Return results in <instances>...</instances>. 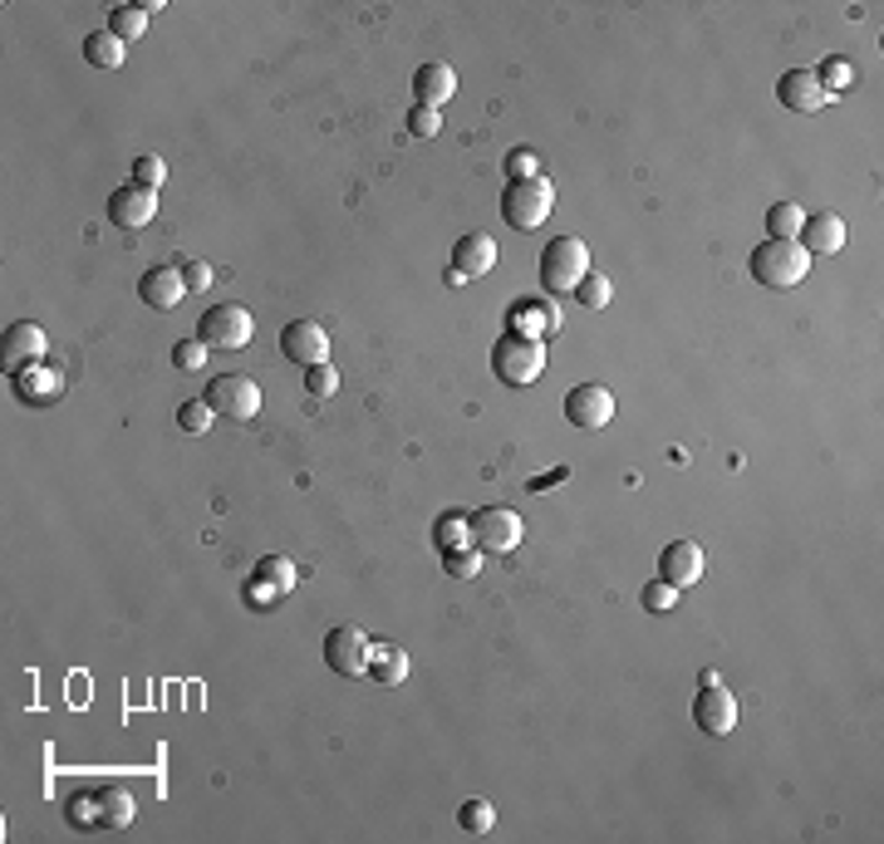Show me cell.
<instances>
[{
  "label": "cell",
  "instance_id": "7",
  "mask_svg": "<svg viewBox=\"0 0 884 844\" xmlns=\"http://www.w3.org/2000/svg\"><path fill=\"white\" fill-rule=\"evenodd\" d=\"M206 403H212L216 418L226 423H251L260 413V388L246 374H222L206 383Z\"/></svg>",
  "mask_w": 884,
  "mask_h": 844
},
{
  "label": "cell",
  "instance_id": "18",
  "mask_svg": "<svg viewBox=\"0 0 884 844\" xmlns=\"http://www.w3.org/2000/svg\"><path fill=\"white\" fill-rule=\"evenodd\" d=\"M491 266H497V241H491L487 232L457 236V246H452V270H462V276L472 280V276H487Z\"/></svg>",
  "mask_w": 884,
  "mask_h": 844
},
{
  "label": "cell",
  "instance_id": "11",
  "mask_svg": "<svg viewBox=\"0 0 884 844\" xmlns=\"http://www.w3.org/2000/svg\"><path fill=\"white\" fill-rule=\"evenodd\" d=\"M280 354L295 359V364H305V368L330 364V334H324L320 320H290L280 329Z\"/></svg>",
  "mask_w": 884,
  "mask_h": 844
},
{
  "label": "cell",
  "instance_id": "35",
  "mask_svg": "<svg viewBox=\"0 0 884 844\" xmlns=\"http://www.w3.org/2000/svg\"><path fill=\"white\" fill-rule=\"evenodd\" d=\"M438 128H443V108H428V104L408 108V133L413 138H438Z\"/></svg>",
  "mask_w": 884,
  "mask_h": 844
},
{
  "label": "cell",
  "instance_id": "12",
  "mask_svg": "<svg viewBox=\"0 0 884 844\" xmlns=\"http://www.w3.org/2000/svg\"><path fill=\"white\" fill-rule=\"evenodd\" d=\"M152 212H158V192L143 188V182H124V188H114V196H108V222H114L118 232L148 226Z\"/></svg>",
  "mask_w": 884,
  "mask_h": 844
},
{
  "label": "cell",
  "instance_id": "2",
  "mask_svg": "<svg viewBox=\"0 0 884 844\" xmlns=\"http://www.w3.org/2000/svg\"><path fill=\"white\" fill-rule=\"evenodd\" d=\"M589 276V250L581 236H555L541 250V290L545 295H575V285Z\"/></svg>",
  "mask_w": 884,
  "mask_h": 844
},
{
  "label": "cell",
  "instance_id": "14",
  "mask_svg": "<svg viewBox=\"0 0 884 844\" xmlns=\"http://www.w3.org/2000/svg\"><path fill=\"white\" fill-rule=\"evenodd\" d=\"M659 579L673 589H688L703 579V551H697V541H669L659 555Z\"/></svg>",
  "mask_w": 884,
  "mask_h": 844
},
{
  "label": "cell",
  "instance_id": "19",
  "mask_svg": "<svg viewBox=\"0 0 884 844\" xmlns=\"http://www.w3.org/2000/svg\"><path fill=\"white\" fill-rule=\"evenodd\" d=\"M413 94H418V104H428V108H443L447 98L457 94V74H452V64H423L418 74H413Z\"/></svg>",
  "mask_w": 884,
  "mask_h": 844
},
{
  "label": "cell",
  "instance_id": "1",
  "mask_svg": "<svg viewBox=\"0 0 884 844\" xmlns=\"http://www.w3.org/2000/svg\"><path fill=\"white\" fill-rule=\"evenodd\" d=\"M491 374H497V383H507V388H531V383L545 374V344L531 334L507 329V334L491 344Z\"/></svg>",
  "mask_w": 884,
  "mask_h": 844
},
{
  "label": "cell",
  "instance_id": "26",
  "mask_svg": "<svg viewBox=\"0 0 884 844\" xmlns=\"http://www.w3.org/2000/svg\"><path fill=\"white\" fill-rule=\"evenodd\" d=\"M801 226H806V212L796 202H777L767 212V232H771V241H796L801 236Z\"/></svg>",
  "mask_w": 884,
  "mask_h": 844
},
{
  "label": "cell",
  "instance_id": "20",
  "mask_svg": "<svg viewBox=\"0 0 884 844\" xmlns=\"http://www.w3.org/2000/svg\"><path fill=\"white\" fill-rule=\"evenodd\" d=\"M511 329H516V334H531V339L561 334V310H555V305H541V300H516L511 305Z\"/></svg>",
  "mask_w": 884,
  "mask_h": 844
},
{
  "label": "cell",
  "instance_id": "24",
  "mask_svg": "<svg viewBox=\"0 0 884 844\" xmlns=\"http://www.w3.org/2000/svg\"><path fill=\"white\" fill-rule=\"evenodd\" d=\"M84 60H89L94 70H124V40H118L114 30H94V35L84 40Z\"/></svg>",
  "mask_w": 884,
  "mask_h": 844
},
{
  "label": "cell",
  "instance_id": "13",
  "mask_svg": "<svg viewBox=\"0 0 884 844\" xmlns=\"http://www.w3.org/2000/svg\"><path fill=\"white\" fill-rule=\"evenodd\" d=\"M777 98L791 114H821V108L831 104V94L816 84V70H786L777 79Z\"/></svg>",
  "mask_w": 884,
  "mask_h": 844
},
{
  "label": "cell",
  "instance_id": "9",
  "mask_svg": "<svg viewBox=\"0 0 884 844\" xmlns=\"http://www.w3.org/2000/svg\"><path fill=\"white\" fill-rule=\"evenodd\" d=\"M565 423H575L581 432H595V427L615 423V393L605 383H581V388L565 393Z\"/></svg>",
  "mask_w": 884,
  "mask_h": 844
},
{
  "label": "cell",
  "instance_id": "39",
  "mask_svg": "<svg viewBox=\"0 0 884 844\" xmlns=\"http://www.w3.org/2000/svg\"><path fill=\"white\" fill-rule=\"evenodd\" d=\"M673 605H679V589L663 585V579H653V585L643 589V609H649V613H669Z\"/></svg>",
  "mask_w": 884,
  "mask_h": 844
},
{
  "label": "cell",
  "instance_id": "25",
  "mask_svg": "<svg viewBox=\"0 0 884 844\" xmlns=\"http://www.w3.org/2000/svg\"><path fill=\"white\" fill-rule=\"evenodd\" d=\"M369 677L384 687H398L403 677H408V658H403L398 649H379L374 643V658H369Z\"/></svg>",
  "mask_w": 884,
  "mask_h": 844
},
{
  "label": "cell",
  "instance_id": "16",
  "mask_svg": "<svg viewBox=\"0 0 884 844\" xmlns=\"http://www.w3.org/2000/svg\"><path fill=\"white\" fill-rule=\"evenodd\" d=\"M45 329H40L35 320H20V324H10L6 329V374H20V368H30V364H40L45 359Z\"/></svg>",
  "mask_w": 884,
  "mask_h": 844
},
{
  "label": "cell",
  "instance_id": "41",
  "mask_svg": "<svg viewBox=\"0 0 884 844\" xmlns=\"http://www.w3.org/2000/svg\"><path fill=\"white\" fill-rule=\"evenodd\" d=\"M182 285H188V290H206V285H212V270H206L202 266V260H182Z\"/></svg>",
  "mask_w": 884,
  "mask_h": 844
},
{
  "label": "cell",
  "instance_id": "6",
  "mask_svg": "<svg viewBox=\"0 0 884 844\" xmlns=\"http://www.w3.org/2000/svg\"><path fill=\"white\" fill-rule=\"evenodd\" d=\"M467 525H472V545L482 555H511L521 541H526V525H521V516H516V511H507V506L477 511Z\"/></svg>",
  "mask_w": 884,
  "mask_h": 844
},
{
  "label": "cell",
  "instance_id": "27",
  "mask_svg": "<svg viewBox=\"0 0 884 844\" xmlns=\"http://www.w3.org/2000/svg\"><path fill=\"white\" fill-rule=\"evenodd\" d=\"M433 545L438 551H462V545H472V525H467V516H438V525H433Z\"/></svg>",
  "mask_w": 884,
  "mask_h": 844
},
{
  "label": "cell",
  "instance_id": "37",
  "mask_svg": "<svg viewBox=\"0 0 884 844\" xmlns=\"http://www.w3.org/2000/svg\"><path fill=\"white\" fill-rule=\"evenodd\" d=\"M507 178H511V182L541 178V168H536V152H531V148H511V152H507Z\"/></svg>",
  "mask_w": 884,
  "mask_h": 844
},
{
  "label": "cell",
  "instance_id": "42",
  "mask_svg": "<svg viewBox=\"0 0 884 844\" xmlns=\"http://www.w3.org/2000/svg\"><path fill=\"white\" fill-rule=\"evenodd\" d=\"M565 477H571V467H555V471H545V477L531 481V491H545V487H555V481H565Z\"/></svg>",
  "mask_w": 884,
  "mask_h": 844
},
{
  "label": "cell",
  "instance_id": "5",
  "mask_svg": "<svg viewBox=\"0 0 884 844\" xmlns=\"http://www.w3.org/2000/svg\"><path fill=\"white\" fill-rule=\"evenodd\" d=\"M256 324H251L246 305H206V314L196 320V339L206 349H246Z\"/></svg>",
  "mask_w": 884,
  "mask_h": 844
},
{
  "label": "cell",
  "instance_id": "34",
  "mask_svg": "<svg viewBox=\"0 0 884 844\" xmlns=\"http://www.w3.org/2000/svg\"><path fill=\"white\" fill-rule=\"evenodd\" d=\"M212 423H216V413H212V403H206V398H192V403H182V408H178V427H182V432H206Z\"/></svg>",
  "mask_w": 884,
  "mask_h": 844
},
{
  "label": "cell",
  "instance_id": "15",
  "mask_svg": "<svg viewBox=\"0 0 884 844\" xmlns=\"http://www.w3.org/2000/svg\"><path fill=\"white\" fill-rule=\"evenodd\" d=\"M182 295H188V285H182L178 266H148L143 276H138V300H143L148 310H178Z\"/></svg>",
  "mask_w": 884,
  "mask_h": 844
},
{
  "label": "cell",
  "instance_id": "23",
  "mask_svg": "<svg viewBox=\"0 0 884 844\" xmlns=\"http://www.w3.org/2000/svg\"><path fill=\"white\" fill-rule=\"evenodd\" d=\"M98 805H104V820H98V830H128L138 815V800L124 791V786H104L98 791Z\"/></svg>",
  "mask_w": 884,
  "mask_h": 844
},
{
  "label": "cell",
  "instance_id": "36",
  "mask_svg": "<svg viewBox=\"0 0 884 844\" xmlns=\"http://www.w3.org/2000/svg\"><path fill=\"white\" fill-rule=\"evenodd\" d=\"M172 364H178L182 374H196V368L206 364V344L202 339H178V344H172Z\"/></svg>",
  "mask_w": 884,
  "mask_h": 844
},
{
  "label": "cell",
  "instance_id": "10",
  "mask_svg": "<svg viewBox=\"0 0 884 844\" xmlns=\"http://www.w3.org/2000/svg\"><path fill=\"white\" fill-rule=\"evenodd\" d=\"M693 722L703 737H733L737 727V697L723 683H703V693L693 697Z\"/></svg>",
  "mask_w": 884,
  "mask_h": 844
},
{
  "label": "cell",
  "instance_id": "33",
  "mask_svg": "<svg viewBox=\"0 0 884 844\" xmlns=\"http://www.w3.org/2000/svg\"><path fill=\"white\" fill-rule=\"evenodd\" d=\"M609 295H615V290H609V280L599 276V270H589V276H585L581 285H575V300H581L585 310H605Z\"/></svg>",
  "mask_w": 884,
  "mask_h": 844
},
{
  "label": "cell",
  "instance_id": "21",
  "mask_svg": "<svg viewBox=\"0 0 884 844\" xmlns=\"http://www.w3.org/2000/svg\"><path fill=\"white\" fill-rule=\"evenodd\" d=\"M251 585H256V605H270L276 595H290L295 589V565L286 555H266V560L256 565V575H251Z\"/></svg>",
  "mask_w": 884,
  "mask_h": 844
},
{
  "label": "cell",
  "instance_id": "28",
  "mask_svg": "<svg viewBox=\"0 0 884 844\" xmlns=\"http://www.w3.org/2000/svg\"><path fill=\"white\" fill-rule=\"evenodd\" d=\"M108 30H114L124 45L128 40H143L148 35V10L143 6H118L114 15H108Z\"/></svg>",
  "mask_w": 884,
  "mask_h": 844
},
{
  "label": "cell",
  "instance_id": "31",
  "mask_svg": "<svg viewBox=\"0 0 884 844\" xmlns=\"http://www.w3.org/2000/svg\"><path fill=\"white\" fill-rule=\"evenodd\" d=\"M443 565L452 579H477L482 575V551L477 545H462V551H443Z\"/></svg>",
  "mask_w": 884,
  "mask_h": 844
},
{
  "label": "cell",
  "instance_id": "3",
  "mask_svg": "<svg viewBox=\"0 0 884 844\" xmlns=\"http://www.w3.org/2000/svg\"><path fill=\"white\" fill-rule=\"evenodd\" d=\"M752 276L761 285H771V290H791V285H801L811 276V256L801 250V241H761L757 250H752Z\"/></svg>",
  "mask_w": 884,
  "mask_h": 844
},
{
  "label": "cell",
  "instance_id": "38",
  "mask_svg": "<svg viewBox=\"0 0 884 844\" xmlns=\"http://www.w3.org/2000/svg\"><path fill=\"white\" fill-rule=\"evenodd\" d=\"M305 388H310V398H330V393L340 388V374H334L330 364H315V368H305Z\"/></svg>",
  "mask_w": 884,
  "mask_h": 844
},
{
  "label": "cell",
  "instance_id": "32",
  "mask_svg": "<svg viewBox=\"0 0 884 844\" xmlns=\"http://www.w3.org/2000/svg\"><path fill=\"white\" fill-rule=\"evenodd\" d=\"M457 825H462L467 835H487V830L497 825V810H491L487 800H467V805L457 810Z\"/></svg>",
  "mask_w": 884,
  "mask_h": 844
},
{
  "label": "cell",
  "instance_id": "17",
  "mask_svg": "<svg viewBox=\"0 0 884 844\" xmlns=\"http://www.w3.org/2000/svg\"><path fill=\"white\" fill-rule=\"evenodd\" d=\"M840 246H845V222H840L835 212L806 216V226H801V250L806 256H835Z\"/></svg>",
  "mask_w": 884,
  "mask_h": 844
},
{
  "label": "cell",
  "instance_id": "29",
  "mask_svg": "<svg viewBox=\"0 0 884 844\" xmlns=\"http://www.w3.org/2000/svg\"><path fill=\"white\" fill-rule=\"evenodd\" d=\"M816 84H821L826 94H840L855 84V64L840 60V54H831V60H821V70H816Z\"/></svg>",
  "mask_w": 884,
  "mask_h": 844
},
{
  "label": "cell",
  "instance_id": "40",
  "mask_svg": "<svg viewBox=\"0 0 884 844\" xmlns=\"http://www.w3.org/2000/svg\"><path fill=\"white\" fill-rule=\"evenodd\" d=\"M134 182H143V188L158 192L162 182H168V168H162V158H138V162H134Z\"/></svg>",
  "mask_w": 884,
  "mask_h": 844
},
{
  "label": "cell",
  "instance_id": "22",
  "mask_svg": "<svg viewBox=\"0 0 884 844\" xmlns=\"http://www.w3.org/2000/svg\"><path fill=\"white\" fill-rule=\"evenodd\" d=\"M15 393H20L25 403H45V398L54 403V398L64 393V378L54 374V368L30 364V368H20V374H15Z\"/></svg>",
  "mask_w": 884,
  "mask_h": 844
},
{
  "label": "cell",
  "instance_id": "30",
  "mask_svg": "<svg viewBox=\"0 0 884 844\" xmlns=\"http://www.w3.org/2000/svg\"><path fill=\"white\" fill-rule=\"evenodd\" d=\"M70 825L74 830H94L98 820H104V805H98V791H79V795H70Z\"/></svg>",
  "mask_w": 884,
  "mask_h": 844
},
{
  "label": "cell",
  "instance_id": "4",
  "mask_svg": "<svg viewBox=\"0 0 884 844\" xmlns=\"http://www.w3.org/2000/svg\"><path fill=\"white\" fill-rule=\"evenodd\" d=\"M555 212V188L545 178H526V182H511L501 192V222L511 232H536L545 226V216Z\"/></svg>",
  "mask_w": 884,
  "mask_h": 844
},
{
  "label": "cell",
  "instance_id": "8",
  "mask_svg": "<svg viewBox=\"0 0 884 844\" xmlns=\"http://www.w3.org/2000/svg\"><path fill=\"white\" fill-rule=\"evenodd\" d=\"M369 658H374V639L364 629H354V623H340V629L324 633V663L340 677H364Z\"/></svg>",
  "mask_w": 884,
  "mask_h": 844
}]
</instances>
